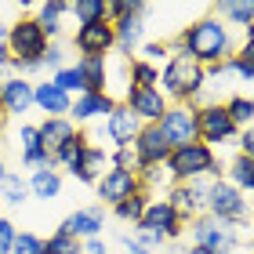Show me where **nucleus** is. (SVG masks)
Wrapping results in <instances>:
<instances>
[{"mask_svg":"<svg viewBox=\"0 0 254 254\" xmlns=\"http://www.w3.org/2000/svg\"><path fill=\"white\" fill-rule=\"evenodd\" d=\"M244 40H247V44H254V22H251V26L244 29Z\"/></svg>","mask_w":254,"mask_h":254,"instance_id":"nucleus-48","label":"nucleus"},{"mask_svg":"<svg viewBox=\"0 0 254 254\" xmlns=\"http://www.w3.org/2000/svg\"><path fill=\"white\" fill-rule=\"evenodd\" d=\"M164 167H167V175L175 178V186L178 182H192V178H222V160H218L214 149L203 145V142L171 149Z\"/></svg>","mask_w":254,"mask_h":254,"instance_id":"nucleus-3","label":"nucleus"},{"mask_svg":"<svg viewBox=\"0 0 254 254\" xmlns=\"http://www.w3.org/2000/svg\"><path fill=\"white\" fill-rule=\"evenodd\" d=\"M11 254H44V240H40L37 233H18Z\"/></svg>","mask_w":254,"mask_h":254,"instance_id":"nucleus-37","label":"nucleus"},{"mask_svg":"<svg viewBox=\"0 0 254 254\" xmlns=\"http://www.w3.org/2000/svg\"><path fill=\"white\" fill-rule=\"evenodd\" d=\"M65 15H69L65 0H44V4H37V15H33V18H37V26L44 29V37L55 40L62 33V18Z\"/></svg>","mask_w":254,"mask_h":254,"instance_id":"nucleus-22","label":"nucleus"},{"mask_svg":"<svg viewBox=\"0 0 254 254\" xmlns=\"http://www.w3.org/2000/svg\"><path fill=\"white\" fill-rule=\"evenodd\" d=\"M225 113H229V120H233L236 131H247L254 124V98L251 95H233L225 102Z\"/></svg>","mask_w":254,"mask_h":254,"instance_id":"nucleus-30","label":"nucleus"},{"mask_svg":"<svg viewBox=\"0 0 254 254\" xmlns=\"http://www.w3.org/2000/svg\"><path fill=\"white\" fill-rule=\"evenodd\" d=\"M87 145H91V142H87V134H84V131H80L76 138H69V142L59 149V153L51 156V160H55V167H65L69 175H73V171L80 167V160H84V153H87Z\"/></svg>","mask_w":254,"mask_h":254,"instance_id":"nucleus-27","label":"nucleus"},{"mask_svg":"<svg viewBox=\"0 0 254 254\" xmlns=\"http://www.w3.org/2000/svg\"><path fill=\"white\" fill-rule=\"evenodd\" d=\"M4 124H7V117H4V113H0V134H4Z\"/></svg>","mask_w":254,"mask_h":254,"instance_id":"nucleus-51","label":"nucleus"},{"mask_svg":"<svg viewBox=\"0 0 254 254\" xmlns=\"http://www.w3.org/2000/svg\"><path fill=\"white\" fill-rule=\"evenodd\" d=\"M109 171V156H106V149L102 145H87V153H84V160H80V167L73 171V178L76 182H98L102 175Z\"/></svg>","mask_w":254,"mask_h":254,"instance_id":"nucleus-25","label":"nucleus"},{"mask_svg":"<svg viewBox=\"0 0 254 254\" xmlns=\"http://www.w3.org/2000/svg\"><path fill=\"white\" fill-rule=\"evenodd\" d=\"M156 127L164 131L171 149L200 142V113H196V106H167L164 120H160Z\"/></svg>","mask_w":254,"mask_h":254,"instance_id":"nucleus-7","label":"nucleus"},{"mask_svg":"<svg viewBox=\"0 0 254 254\" xmlns=\"http://www.w3.org/2000/svg\"><path fill=\"white\" fill-rule=\"evenodd\" d=\"M124 244H127V254H153V251H145V247H138V244H134V240H131V236H127V240H124Z\"/></svg>","mask_w":254,"mask_h":254,"instance_id":"nucleus-46","label":"nucleus"},{"mask_svg":"<svg viewBox=\"0 0 254 254\" xmlns=\"http://www.w3.org/2000/svg\"><path fill=\"white\" fill-rule=\"evenodd\" d=\"M233 59L254 69V44H247V40H240V44H236V55H233Z\"/></svg>","mask_w":254,"mask_h":254,"instance_id":"nucleus-45","label":"nucleus"},{"mask_svg":"<svg viewBox=\"0 0 254 254\" xmlns=\"http://www.w3.org/2000/svg\"><path fill=\"white\" fill-rule=\"evenodd\" d=\"M109 167H120V171H138V156H134V149H131V145H127V149H113Z\"/></svg>","mask_w":254,"mask_h":254,"instance_id":"nucleus-38","label":"nucleus"},{"mask_svg":"<svg viewBox=\"0 0 254 254\" xmlns=\"http://www.w3.org/2000/svg\"><path fill=\"white\" fill-rule=\"evenodd\" d=\"M62 192V175L55 167H40L29 175V196H37V200H55V196Z\"/></svg>","mask_w":254,"mask_h":254,"instance_id":"nucleus-26","label":"nucleus"},{"mask_svg":"<svg viewBox=\"0 0 254 254\" xmlns=\"http://www.w3.org/2000/svg\"><path fill=\"white\" fill-rule=\"evenodd\" d=\"M127 76H131L134 87H156L160 84V65L145 62V59H131L127 62Z\"/></svg>","mask_w":254,"mask_h":254,"instance_id":"nucleus-32","label":"nucleus"},{"mask_svg":"<svg viewBox=\"0 0 254 254\" xmlns=\"http://www.w3.org/2000/svg\"><path fill=\"white\" fill-rule=\"evenodd\" d=\"M236 145H240V156H247V160H254V124L247 127V131H240V138H236Z\"/></svg>","mask_w":254,"mask_h":254,"instance_id":"nucleus-42","label":"nucleus"},{"mask_svg":"<svg viewBox=\"0 0 254 254\" xmlns=\"http://www.w3.org/2000/svg\"><path fill=\"white\" fill-rule=\"evenodd\" d=\"M167 51L171 55H189L192 62L211 69V65H222L236 55V37L218 15H203V18L189 22V26L167 44Z\"/></svg>","mask_w":254,"mask_h":254,"instance_id":"nucleus-1","label":"nucleus"},{"mask_svg":"<svg viewBox=\"0 0 254 254\" xmlns=\"http://www.w3.org/2000/svg\"><path fill=\"white\" fill-rule=\"evenodd\" d=\"M124 106L131 109L142 124H160L171 102L164 98V91H160V87H134L131 84V87H127V95H124Z\"/></svg>","mask_w":254,"mask_h":254,"instance_id":"nucleus-12","label":"nucleus"},{"mask_svg":"<svg viewBox=\"0 0 254 254\" xmlns=\"http://www.w3.org/2000/svg\"><path fill=\"white\" fill-rule=\"evenodd\" d=\"M225 182L229 186H236L240 192H254V160H247V156H233L229 160V167H225Z\"/></svg>","mask_w":254,"mask_h":254,"instance_id":"nucleus-28","label":"nucleus"},{"mask_svg":"<svg viewBox=\"0 0 254 254\" xmlns=\"http://www.w3.org/2000/svg\"><path fill=\"white\" fill-rule=\"evenodd\" d=\"M160 84H164V98L171 106H196L203 102L207 87V69L200 62H192L189 55H171L160 69Z\"/></svg>","mask_w":254,"mask_h":254,"instance_id":"nucleus-2","label":"nucleus"},{"mask_svg":"<svg viewBox=\"0 0 254 254\" xmlns=\"http://www.w3.org/2000/svg\"><path fill=\"white\" fill-rule=\"evenodd\" d=\"M131 149L138 156V171L142 167H164L167 156H171V145H167V138H164V131H160L156 124H145L142 131H138Z\"/></svg>","mask_w":254,"mask_h":254,"instance_id":"nucleus-14","label":"nucleus"},{"mask_svg":"<svg viewBox=\"0 0 254 254\" xmlns=\"http://www.w3.org/2000/svg\"><path fill=\"white\" fill-rule=\"evenodd\" d=\"M211 186H214V178H192V182H178V186L167 192V203L178 211V218H182V222H192V218L207 214Z\"/></svg>","mask_w":254,"mask_h":254,"instance_id":"nucleus-6","label":"nucleus"},{"mask_svg":"<svg viewBox=\"0 0 254 254\" xmlns=\"http://www.w3.org/2000/svg\"><path fill=\"white\" fill-rule=\"evenodd\" d=\"M113 106H117V98L113 95H95V91H84V95L73 98V109H69V120L76 127L87 124V120H98V117H109Z\"/></svg>","mask_w":254,"mask_h":254,"instance_id":"nucleus-16","label":"nucleus"},{"mask_svg":"<svg viewBox=\"0 0 254 254\" xmlns=\"http://www.w3.org/2000/svg\"><path fill=\"white\" fill-rule=\"evenodd\" d=\"M113 29H117V48L131 55L138 44H142V29H145V26H142V15H127V18H120Z\"/></svg>","mask_w":254,"mask_h":254,"instance_id":"nucleus-29","label":"nucleus"},{"mask_svg":"<svg viewBox=\"0 0 254 254\" xmlns=\"http://www.w3.org/2000/svg\"><path fill=\"white\" fill-rule=\"evenodd\" d=\"M138 233H156L164 240H178L182 233H186V222L178 218V211L167 200H149L142 222H138Z\"/></svg>","mask_w":254,"mask_h":254,"instance_id":"nucleus-11","label":"nucleus"},{"mask_svg":"<svg viewBox=\"0 0 254 254\" xmlns=\"http://www.w3.org/2000/svg\"><path fill=\"white\" fill-rule=\"evenodd\" d=\"M196 113H200V142L203 145L218 149V145H229V142L240 138V131L233 127V120H229L222 102H203Z\"/></svg>","mask_w":254,"mask_h":254,"instance_id":"nucleus-8","label":"nucleus"},{"mask_svg":"<svg viewBox=\"0 0 254 254\" xmlns=\"http://www.w3.org/2000/svg\"><path fill=\"white\" fill-rule=\"evenodd\" d=\"M7 62H11V55H7V44L0 40V69H7Z\"/></svg>","mask_w":254,"mask_h":254,"instance_id":"nucleus-47","label":"nucleus"},{"mask_svg":"<svg viewBox=\"0 0 254 254\" xmlns=\"http://www.w3.org/2000/svg\"><path fill=\"white\" fill-rule=\"evenodd\" d=\"M134 244L156 254V247H164V244H167V240H164V236H156V233H138V240H134Z\"/></svg>","mask_w":254,"mask_h":254,"instance_id":"nucleus-44","label":"nucleus"},{"mask_svg":"<svg viewBox=\"0 0 254 254\" xmlns=\"http://www.w3.org/2000/svg\"><path fill=\"white\" fill-rule=\"evenodd\" d=\"M142 120L134 117L131 109L124 106V102H117L113 106V113L106 117V134H109V142L117 145V149H127V145H134V138H138V131H142Z\"/></svg>","mask_w":254,"mask_h":254,"instance_id":"nucleus-15","label":"nucleus"},{"mask_svg":"<svg viewBox=\"0 0 254 254\" xmlns=\"http://www.w3.org/2000/svg\"><path fill=\"white\" fill-rule=\"evenodd\" d=\"M106 229V211L102 207H84V211H73L62 222V233L76 236V240H91V236H102Z\"/></svg>","mask_w":254,"mask_h":254,"instance_id":"nucleus-18","label":"nucleus"},{"mask_svg":"<svg viewBox=\"0 0 254 254\" xmlns=\"http://www.w3.org/2000/svg\"><path fill=\"white\" fill-rule=\"evenodd\" d=\"M95 186H98V200H106L109 207H117V203H124V200H127V196L142 192V178H138V171L109 167L106 175L95 182Z\"/></svg>","mask_w":254,"mask_h":254,"instance_id":"nucleus-13","label":"nucleus"},{"mask_svg":"<svg viewBox=\"0 0 254 254\" xmlns=\"http://www.w3.org/2000/svg\"><path fill=\"white\" fill-rule=\"evenodd\" d=\"M80 76H84V87L95 91V95H109V59H80Z\"/></svg>","mask_w":254,"mask_h":254,"instance_id":"nucleus-24","label":"nucleus"},{"mask_svg":"<svg viewBox=\"0 0 254 254\" xmlns=\"http://www.w3.org/2000/svg\"><path fill=\"white\" fill-rule=\"evenodd\" d=\"M44 254H80V240L59 229L55 236H48V240H44Z\"/></svg>","mask_w":254,"mask_h":254,"instance_id":"nucleus-36","label":"nucleus"},{"mask_svg":"<svg viewBox=\"0 0 254 254\" xmlns=\"http://www.w3.org/2000/svg\"><path fill=\"white\" fill-rule=\"evenodd\" d=\"M186 254H211V251H203V247H189Z\"/></svg>","mask_w":254,"mask_h":254,"instance_id":"nucleus-50","label":"nucleus"},{"mask_svg":"<svg viewBox=\"0 0 254 254\" xmlns=\"http://www.w3.org/2000/svg\"><path fill=\"white\" fill-rule=\"evenodd\" d=\"M145 207H149V192L142 189V192H134V196H127L124 203H117L113 207V214L120 218V222H142V214H145Z\"/></svg>","mask_w":254,"mask_h":254,"instance_id":"nucleus-33","label":"nucleus"},{"mask_svg":"<svg viewBox=\"0 0 254 254\" xmlns=\"http://www.w3.org/2000/svg\"><path fill=\"white\" fill-rule=\"evenodd\" d=\"M80 254H109V247L102 236H91V240H80Z\"/></svg>","mask_w":254,"mask_h":254,"instance_id":"nucleus-43","label":"nucleus"},{"mask_svg":"<svg viewBox=\"0 0 254 254\" xmlns=\"http://www.w3.org/2000/svg\"><path fill=\"white\" fill-rule=\"evenodd\" d=\"M7 178V167H4V156H0V182Z\"/></svg>","mask_w":254,"mask_h":254,"instance_id":"nucleus-49","label":"nucleus"},{"mask_svg":"<svg viewBox=\"0 0 254 254\" xmlns=\"http://www.w3.org/2000/svg\"><path fill=\"white\" fill-rule=\"evenodd\" d=\"M189 233H192V247H203V251H211V254H233V247L240 244L236 225L218 222V218H211V214L192 218Z\"/></svg>","mask_w":254,"mask_h":254,"instance_id":"nucleus-5","label":"nucleus"},{"mask_svg":"<svg viewBox=\"0 0 254 254\" xmlns=\"http://www.w3.org/2000/svg\"><path fill=\"white\" fill-rule=\"evenodd\" d=\"M18 145H22V164H26V167H33V171L55 167L51 153H48V149H44V142H40L37 124H22V127H18Z\"/></svg>","mask_w":254,"mask_h":254,"instance_id":"nucleus-19","label":"nucleus"},{"mask_svg":"<svg viewBox=\"0 0 254 254\" xmlns=\"http://www.w3.org/2000/svg\"><path fill=\"white\" fill-rule=\"evenodd\" d=\"M48 37H44V29L37 26V18L26 15V18H15L7 26V55L11 62H37L40 65V55L48 51Z\"/></svg>","mask_w":254,"mask_h":254,"instance_id":"nucleus-4","label":"nucleus"},{"mask_svg":"<svg viewBox=\"0 0 254 254\" xmlns=\"http://www.w3.org/2000/svg\"><path fill=\"white\" fill-rule=\"evenodd\" d=\"M33 109V84L22 76H11L0 84V113L11 117V113H29Z\"/></svg>","mask_w":254,"mask_h":254,"instance_id":"nucleus-17","label":"nucleus"},{"mask_svg":"<svg viewBox=\"0 0 254 254\" xmlns=\"http://www.w3.org/2000/svg\"><path fill=\"white\" fill-rule=\"evenodd\" d=\"M69 15L76 18V26L102 22L106 18V0H73V4H69Z\"/></svg>","mask_w":254,"mask_h":254,"instance_id":"nucleus-31","label":"nucleus"},{"mask_svg":"<svg viewBox=\"0 0 254 254\" xmlns=\"http://www.w3.org/2000/svg\"><path fill=\"white\" fill-rule=\"evenodd\" d=\"M207 214L218 218V222H229V225L244 222V218H247V200H244V192H240L236 186H229L225 178H214L211 200H207Z\"/></svg>","mask_w":254,"mask_h":254,"instance_id":"nucleus-9","label":"nucleus"},{"mask_svg":"<svg viewBox=\"0 0 254 254\" xmlns=\"http://www.w3.org/2000/svg\"><path fill=\"white\" fill-rule=\"evenodd\" d=\"M26 200H29V182H26V178L7 175L4 182H0V203L18 207V203H26Z\"/></svg>","mask_w":254,"mask_h":254,"instance_id":"nucleus-35","label":"nucleus"},{"mask_svg":"<svg viewBox=\"0 0 254 254\" xmlns=\"http://www.w3.org/2000/svg\"><path fill=\"white\" fill-rule=\"evenodd\" d=\"M73 48L80 51V59H109V51L117 48V29L106 18L91 22V26H76Z\"/></svg>","mask_w":254,"mask_h":254,"instance_id":"nucleus-10","label":"nucleus"},{"mask_svg":"<svg viewBox=\"0 0 254 254\" xmlns=\"http://www.w3.org/2000/svg\"><path fill=\"white\" fill-rule=\"evenodd\" d=\"M15 236L18 229L7 222V218H0V254H11V247H15Z\"/></svg>","mask_w":254,"mask_h":254,"instance_id":"nucleus-40","label":"nucleus"},{"mask_svg":"<svg viewBox=\"0 0 254 254\" xmlns=\"http://www.w3.org/2000/svg\"><path fill=\"white\" fill-rule=\"evenodd\" d=\"M62 65H65V51L59 44H48V51L40 55V69H55V73H59Z\"/></svg>","mask_w":254,"mask_h":254,"instance_id":"nucleus-39","label":"nucleus"},{"mask_svg":"<svg viewBox=\"0 0 254 254\" xmlns=\"http://www.w3.org/2000/svg\"><path fill=\"white\" fill-rule=\"evenodd\" d=\"M164 55H171V51H167V44H160V40H149L145 48H142V59H145V62H153V65L164 59Z\"/></svg>","mask_w":254,"mask_h":254,"instance_id":"nucleus-41","label":"nucleus"},{"mask_svg":"<svg viewBox=\"0 0 254 254\" xmlns=\"http://www.w3.org/2000/svg\"><path fill=\"white\" fill-rule=\"evenodd\" d=\"M51 84L62 87L69 98H76V95H84V91H87V87H84V76H80V65H62L59 73L51 76Z\"/></svg>","mask_w":254,"mask_h":254,"instance_id":"nucleus-34","label":"nucleus"},{"mask_svg":"<svg viewBox=\"0 0 254 254\" xmlns=\"http://www.w3.org/2000/svg\"><path fill=\"white\" fill-rule=\"evenodd\" d=\"M33 106H40L48 117H69L73 98H69L62 87H55L51 80H48V84H33Z\"/></svg>","mask_w":254,"mask_h":254,"instance_id":"nucleus-21","label":"nucleus"},{"mask_svg":"<svg viewBox=\"0 0 254 254\" xmlns=\"http://www.w3.org/2000/svg\"><path fill=\"white\" fill-rule=\"evenodd\" d=\"M214 15L229 29H247L254 22V0H225V4H214Z\"/></svg>","mask_w":254,"mask_h":254,"instance_id":"nucleus-23","label":"nucleus"},{"mask_svg":"<svg viewBox=\"0 0 254 254\" xmlns=\"http://www.w3.org/2000/svg\"><path fill=\"white\" fill-rule=\"evenodd\" d=\"M37 131H40V142H44V149L55 156L59 149L69 142V138H76L80 134V127L69 120V117H48L44 124H37Z\"/></svg>","mask_w":254,"mask_h":254,"instance_id":"nucleus-20","label":"nucleus"}]
</instances>
